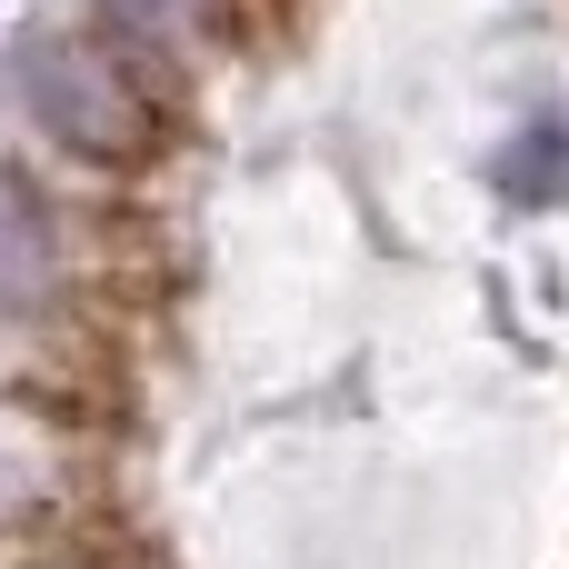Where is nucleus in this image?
<instances>
[{"label":"nucleus","mask_w":569,"mask_h":569,"mask_svg":"<svg viewBox=\"0 0 569 569\" xmlns=\"http://www.w3.org/2000/svg\"><path fill=\"white\" fill-rule=\"evenodd\" d=\"M560 170H569V130H560V120H540V130H530V150H520L500 180H510V200H550V190H560Z\"/></svg>","instance_id":"nucleus-2"},{"label":"nucleus","mask_w":569,"mask_h":569,"mask_svg":"<svg viewBox=\"0 0 569 569\" xmlns=\"http://www.w3.org/2000/svg\"><path fill=\"white\" fill-rule=\"evenodd\" d=\"M20 60H30V70H20L30 110H40L70 150H140V140H150V110L120 90L110 60H90V50H70V40H40V50H20Z\"/></svg>","instance_id":"nucleus-1"}]
</instances>
